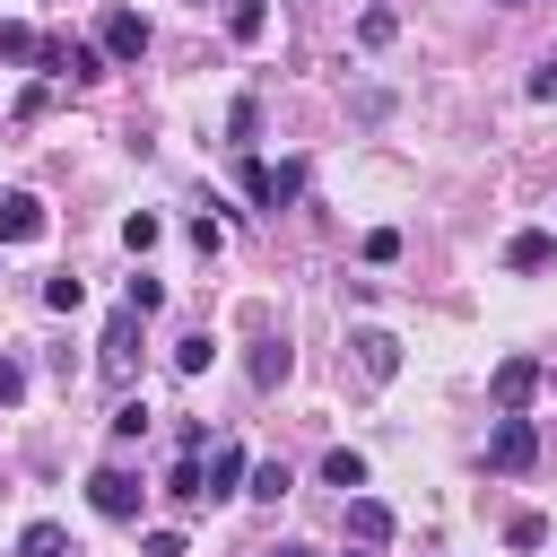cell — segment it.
<instances>
[{
    "label": "cell",
    "instance_id": "cell-15",
    "mask_svg": "<svg viewBox=\"0 0 557 557\" xmlns=\"http://www.w3.org/2000/svg\"><path fill=\"white\" fill-rule=\"evenodd\" d=\"M261 26H270L261 0H226V35H235V44H261Z\"/></svg>",
    "mask_w": 557,
    "mask_h": 557
},
{
    "label": "cell",
    "instance_id": "cell-5",
    "mask_svg": "<svg viewBox=\"0 0 557 557\" xmlns=\"http://www.w3.org/2000/svg\"><path fill=\"white\" fill-rule=\"evenodd\" d=\"M348 348H357V374H366V383H392V374H400V339H392V331L366 322V331H348Z\"/></svg>",
    "mask_w": 557,
    "mask_h": 557
},
{
    "label": "cell",
    "instance_id": "cell-13",
    "mask_svg": "<svg viewBox=\"0 0 557 557\" xmlns=\"http://www.w3.org/2000/svg\"><path fill=\"white\" fill-rule=\"evenodd\" d=\"M17 557H70V531L61 522H26L17 531Z\"/></svg>",
    "mask_w": 557,
    "mask_h": 557
},
{
    "label": "cell",
    "instance_id": "cell-16",
    "mask_svg": "<svg viewBox=\"0 0 557 557\" xmlns=\"http://www.w3.org/2000/svg\"><path fill=\"white\" fill-rule=\"evenodd\" d=\"M252 383H261V392L287 383V339H261V348H252Z\"/></svg>",
    "mask_w": 557,
    "mask_h": 557
},
{
    "label": "cell",
    "instance_id": "cell-7",
    "mask_svg": "<svg viewBox=\"0 0 557 557\" xmlns=\"http://www.w3.org/2000/svg\"><path fill=\"white\" fill-rule=\"evenodd\" d=\"M44 235V200L35 191H0V244H35Z\"/></svg>",
    "mask_w": 557,
    "mask_h": 557
},
{
    "label": "cell",
    "instance_id": "cell-8",
    "mask_svg": "<svg viewBox=\"0 0 557 557\" xmlns=\"http://www.w3.org/2000/svg\"><path fill=\"white\" fill-rule=\"evenodd\" d=\"M104 52H113V61H139V52H148V17H139V9H104Z\"/></svg>",
    "mask_w": 557,
    "mask_h": 557
},
{
    "label": "cell",
    "instance_id": "cell-17",
    "mask_svg": "<svg viewBox=\"0 0 557 557\" xmlns=\"http://www.w3.org/2000/svg\"><path fill=\"white\" fill-rule=\"evenodd\" d=\"M200 479H209V496H226V487H235V479H244V453H235V444H218V453H209V470H200Z\"/></svg>",
    "mask_w": 557,
    "mask_h": 557
},
{
    "label": "cell",
    "instance_id": "cell-14",
    "mask_svg": "<svg viewBox=\"0 0 557 557\" xmlns=\"http://www.w3.org/2000/svg\"><path fill=\"white\" fill-rule=\"evenodd\" d=\"M505 261H513V270H548V261H557V235H513Z\"/></svg>",
    "mask_w": 557,
    "mask_h": 557
},
{
    "label": "cell",
    "instance_id": "cell-23",
    "mask_svg": "<svg viewBox=\"0 0 557 557\" xmlns=\"http://www.w3.org/2000/svg\"><path fill=\"white\" fill-rule=\"evenodd\" d=\"M44 305H61V313H78V305H87V287H78V278H44Z\"/></svg>",
    "mask_w": 557,
    "mask_h": 557
},
{
    "label": "cell",
    "instance_id": "cell-27",
    "mask_svg": "<svg viewBox=\"0 0 557 557\" xmlns=\"http://www.w3.org/2000/svg\"><path fill=\"white\" fill-rule=\"evenodd\" d=\"M139 548H148V557H183V531H148Z\"/></svg>",
    "mask_w": 557,
    "mask_h": 557
},
{
    "label": "cell",
    "instance_id": "cell-21",
    "mask_svg": "<svg viewBox=\"0 0 557 557\" xmlns=\"http://www.w3.org/2000/svg\"><path fill=\"white\" fill-rule=\"evenodd\" d=\"M252 131H261V104H252V96H244V104H235V113H226V139H235V148H252Z\"/></svg>",
    "mask_w": 557,
    "mask_h": 557
},
{
    "label": "cell",
    "instance_id": "cell-9",
    "mask_svg": "<svg viewBox=\"0 0 557 557\" xmlns=\"http://www.w3.org/2000/svg\"><path fill=\"white\" fill-rule=\"evenodd\" d=\"M487 392H496V409H522V400H531V392H540V357H505V366H496V383H487Z\"/></svg>",
    "mask_w": 557,
    "mask_h": 557
},
{
    "label": "cell",
    "instance_id": "cell-3",
    "mask_svg": "<svg viewBox=\"0 0 557 557\" xmlns=\"http://www.w3.org/2000/svg\"><path fill=\"white\" fill-rule=\"evenodd\" d=\"M96 366H104V383H113V392L131 383V366H139V313H131V305L104 322V357H96Z\"/></svg>",
    "mask_w": 557,
    "mask_h": 557
},
{
    "label": "cell",
    "instance_id": "cell-6",
    "mask_svg": "<svg viewBox=\"0 0 557 557\" xmlns=\"http://www.w3.org/2000/svg\"><path fill=\"white\" fill-rule=\"evenodd\" d=\"M87 505H96L104 522H131V513H139V479H131V470H96V479H87Z\"/></svg>",
    "mask_w": 557,
    "mask_h": 557
},
{
    "label": "cell",
    "instance_id": "cell-1",
    "mask_svg": "<svg viewBox=\"0 0 557 557\" xmlns=\"http://www.w3.org/2000/svg\"><path fill=\"white\" fill-rule=\"evenodd\" d=\"M244 191H252V209H287L296 191H305V165L287 157V165H261V157H244Z\"/></svg>",
    "mask_w": 557,
    "mask_h": 557
},
{
    "label": "cell",
    "instance_id": "cell-22",
    "mask_svg": "<svg viewBox=\"0 0 557 557\" xmlns=\"http://www.w3.org/2000/svg\"><path fill=\"white\" fill-rule=\"evenodd\" d=\"M122 244H131V252H148V244H157V218H148V209H131V218H122Z\"/></svg>",
    "mask_w": 557,
    "mask_h": 557
},
{
    "label": "cell",
    "instance_id": "cell-18",
    "mask_svg": "<svg viewBox=\"0 0 557 557\" xmlns=\"http://www.w3.org/2000/svg\"><path fill=\"white\" fill-rule=\"evenodd\" d=\"M35 44H44L35 26H17V17H0V61H35Z\"/></svg>",
    "mask_w": 557,
    "mask_h": 557
},
{
    "label": "cell",
    "instance_id": "cell-12",
    "mask_svg": "<svg viewBox=\"0 0 557 557\" xmlns=\"http://www.w3.org/2000/svg\"><path fill=\"white\" fill-rule=\"evenodd\" d=\"M165 496H174V505H200V496H209V479H200V453H183V461L165 470Z\"/></svg>",
    "mask_w": 557,
    "mask_h": 557
},
{
    "label": "cell",
    "instance_id": "cell-10",
    "mask_svg": "<svg viewBox=\"0 0 557 557\" xmlns=\"http://www.w3.org/2000/svg\"><path fill=\"white\" fill-rule=\"evenodd\" d=\"M348 540H357V548H383V540H392V505H383V496H348Z\"/></svg>",
    "mask_w": 557,
    "mask_h": 557
},
{
    "label": "cell",
    "instance_id": "cell-4",
    "mask_svg": "<svg viewBox=\"0 0 557 557\" xmlns=\"http://www.w3.org/2000/svg\"><path fill=\"white\" fill-rule=\"evenodd\" d=\"M35 61H44L52 78H96V70H104V52H96V44H70V35H44Z\"/></svg>",
    "mask_w": 557,
    "mask_h": 557
},
{
    "label": "cell",
    "instance_id": "cell-20",
    "mask_svg": "<svg viewBox=\"0 0 557 557\" xmlns=\"http://www.w3.org/2000/svg\"><path fill=\"white\" fill-rule=\"evenodd\" d=\"M287 487H296V479H287V461H261V470H252V496H261V505H278Z\"/></svg>",
    "mask_w": 557,
    "mask_h": 557
},
{
    "label": "cell",
    "instance_id": "cell-24",
    "mask_svg": "<svg viewBox=\"0 0 557 557\" xmlns=\"http://www.w3.org/2000/svg\"><path fill=\"white\" fill-rule=\"evenodd\" d=\"M139 426H148V400L122 392V400H113V435H139Z\"/></svg>",
    "mask_w": 557,
    "mask_h": 557
},
{
    "label": "cell",
    "instance_id": "cell-2",
    "mask_svg": "<svg viewBox=\"0 0 557 557\" xmlns=\"http://www.w3.org/2000/svg\"><path fill=\"white\" fill-rule=\"evenodd\" d=\"M531 461H540V435H531L522 409H505L496 435H487V470H531Z\"/></svg>",
    "mask_w": 557,
    "mask_h": 557
},
{
    "label": "cell",
    "instance_id": "cell-25",
    "mask_svg": "<svg viewBox=\"0 0 557 557\" xmlns=\"http://www.w3.org/2000/svg\"><path fill=\"white\" fill-rule=\"evenodd\" d=\"M505 540H513V548H540V540H548V522H540V513H513V522H505Z\"/></svg>",
    "mask_w": 557,
    "mask_h": 557
},
{
    "label": "cell",
    "instance_id": "cell-11",
    "mask_svg": "<svg viewBox=\"0 0 557 557\" xmlns=\"http://www.w3.org/2000/svg\"><path fill=\"white\" fill-rule=\"evenodd\" d=\"M322 479H331L339 496H357V487H366V453H348V444H339V453H322Z\"/></svg>",
    "mask_w": 557,
    "mask_h": 557
},
{
    "label": "cell",
    "instance_id": "cell-19",
    "mask_svg": "<svg viewBox=\"0 0 557 557\" xmlns=\"http://www.w3.org/2000/svg\"><path fill=\"white\" fill-rule=\"evenodd\" d=\"M209 357H218V348H209V331H183V339H174V366H183V374H200Z\"/></svg>",
    "mask_w": 557,
    "mask_h": 557
},
{
    "label": "cell",
    "instance_id": "cell-26",
    "mask_svg": "<svg viewBox=\"0 0 557 557\" xmlns=\"http://www.w3.org/2000/svg\"><path fill=\"white\" fill-rule=\"evenodd\" d=\"M17 392H26V366H17V357H0V409H9Z\"/></svg>",
    "mask_w": 557,
    "mask_h": 557
},
{
    "label": "cell",
    "instance_id": "cell-28",
    "mask_svg": "<svg viewBox=\"0 0 557 557\" xmlns=\"http://www.w3.org/2000/svg\"><path fill=\"white\" fill-rule=\"evenodd\" d=\"M278 557H313V548H278Z\"/></svg>",
    "mask_w": 557,
    "mask_h": 557
}]
</instances>
